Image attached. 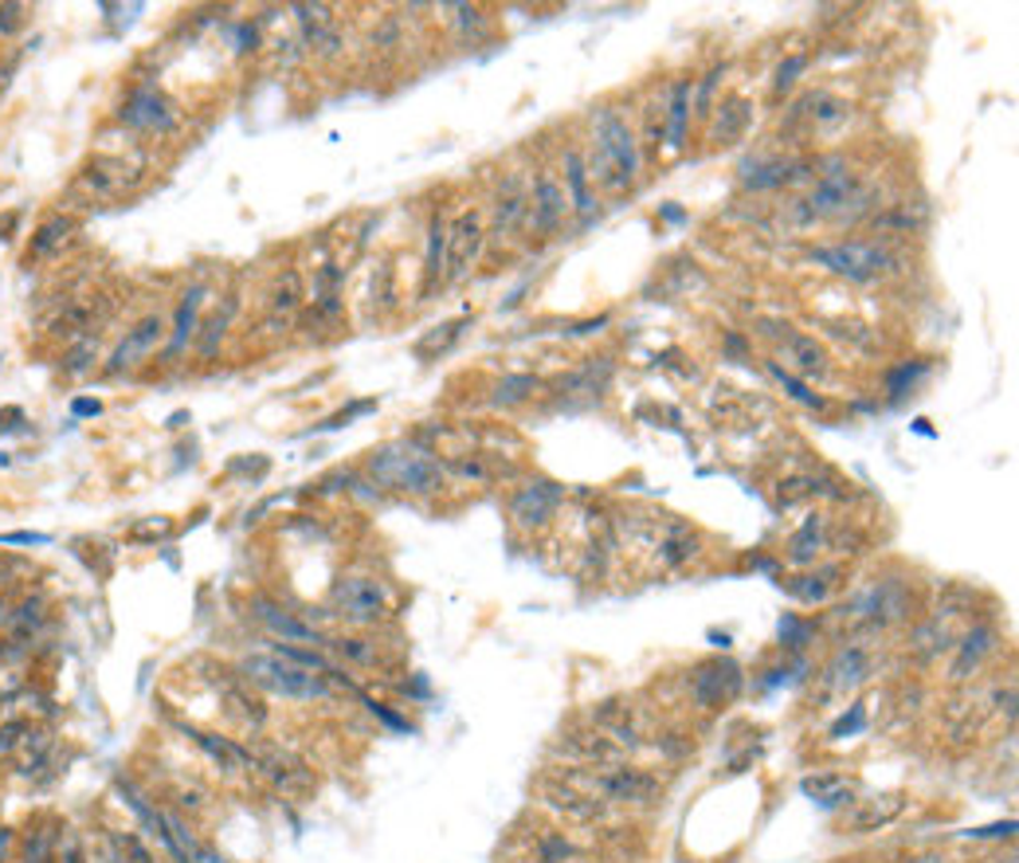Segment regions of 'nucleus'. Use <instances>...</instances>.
<instances>
[{"instance_id":"11","label":"nucleus","mask_w":1019,"mask_h":863,"mask_svg":"<svg viewBox=\"0 0 1019 863\" xmlns=\"http://www.w3.org/2000/svg\"><path fill=\"white\" fill-rule=\"evenodd\" d=\"M811 162H789V157H753L742 165L745 189H781V185H801L811 177Z\"/></svg>"},{"instance_id":"12","label":"nucleus","mask_w":1019,"mask_h":863,"mask_svg":"<svg viewBox=\"0 0 1019 863\" xmlns=\"http://www.w3.org/2000/svg\"><path fill=\"white\" fill-rule=\"evenodd\" d=\"M162 338H165V318L145 315L142 322H138V327L118 342V350L110 354V362H106V374L115 377V374H122V369H134L142 357H150L153 350H157Z\"/></svg>"},{"instance_id":"20","label":"nucleus","mask_w":1019,"mask_h":863,"mask_svg":"<svg viewBox=\"0 0 1019 863\" xmlns=\"http://www.w3.org/2000/svg\"><path fill=\"white\" fill-rule=\"evenodd\" d=\"M867 675H870V652L867 648H858V643H851V648H843V652L828 663L824 679H828V690L848 695L858 683H867Z\"/></svg>"},{"instance_id":"55","label":"nucleus","mask_w":1019,"mask_h":863,"mask_svg":"<svg viewBox=\"0 0 1019 863\" xmlns=\"http://www.w3.org/2000/svg\"><path fill=\"white\" fill-rule=\"evenodd\" d=\"M9 616H12V601L9 596H0V628H9Z\"/></svg>"},{"instance_id":"51","label":"nucleus","mask_w":1019,"mask_h":863,"mask_svg":"<svg viewBox=\"0 0 1019 863\" xmlns=\"http://www.w3.org/2000/svg\"><path fill=\"white\" fill-rule=\"evenodd\" d=\"M98 413H103V404L91 401V397H75V401H71V416H79V421H86V416H98Z\"/></svg>"},{"instance_id":"56","label":"nucleus","mask_w":1019,"mask_h":863,"mask_svg":"<svg viewBox=\"0 0 1019 863\" xmlns=\"http://www.w3.org/2000/svg\"><path fill=\"white\" fill-rule=\"evenodd\" d=\"M0 468H12V451L0 448Z\"/></svg>"},{"instance_id":"48","label":"nucleus","mask_w":1019,"mask_h":863,"mask_svg":"<svg viewBox=\"0 0 1019 863\" xmlns=\"http://www.w3.org/2000/svg\"><path fill=\"white\" fill-rule=\"evenodd\" d=\"M804 68H808V56H789V59H784L781 71H777V91L784 95V91L796 83V75H801Z\"/></svg>"},{"instance_id":"18","label":"nucleus","mask_w":1019,"mask_h":863,"mask_svg":"<svg viewBox=\"0 0 1019 863\" xmlns=\"http://www.w3.org/2000/svg\"><path fill=\"white\" fill-rule=\"evenodd\" d=\"M295 16L303 24L306 48H315L318 56H337L342 48V32L334 28V16L322 4H295Z\"/></svg>"},{"instance_id":"47","label":"nucleus","mask_w":1019,"mask_h":863,"mask_svg":"<svg viewBox=\"0 0 1019 863\" xmlns=\"http://www.w3.org/2000/svg\"><path fill=\"white\" fill-rule=\"evenodd\" d=\"M0 546H51V534H39V530H4Z\"/></svg>"},{"instance_id":"34","label":"nucleus","mask_w":1019,"mask_h":863,"mask_svg":"<svg viewBox=\"0 0 1019 863\" xmlns=\"http://www.w3.org/2000/svg\"><path fill=\"white\" fill-rule=\"evenodd\" d=\"M565 181H569V192H572V204H577V212H584V216H589V212H592L589 169H584V162H581V154H577V150H569V154H565Z\"/></svg>"},{"instance_id":"57","label":"nucleus","mask_w":1019,"mask_h":863,"mask_svg":"<svg viewBox=\"0 0 1019 863\" xmlns=\"http://www.w3.org/2000/svg\"><path fill=\"white\" fill-rule=\"evenodd\" d=\"M910 863H945V860H937V855H925V860H910Z\"/></svg>"},{"instance_id":"22","label":"nucleus","mask_w":1019,"mask_h":863,"mask_svg":"<svg viewBox=\"0 0 1019 863\" xmlns=\"http://www.w3.org/2000/svg\"><path fill=\"white\" fill-rule=\"evenodd\" d=\"M902 813H905V796H875V801H863V805L848 816V828L851 832H878V828L894 825Z\"/></svg>"},{"instance_id":"5","label":"nucleus","mask_w":1019,"mask_h":863,"mask_svg":"<svg viewBox=\"0 0 1019 863\" xmlns=\"http://www.w3.org/2000/svg\"><path fill=\"white\" fill-rule=\"evenodd\" d=\"M811 259H816L819 268H828L831 275H843V279H851V283H875V279H886L898 271L894 251L882 248V244H867V240L816 248Z\"/></svg>"},{"instance_id":"53","label":"nucleus","mask_w":1019,"mask_h":863,"mask_svg":"<svg viewBox=\"0 0 1019 863\" xmlns=\"http://www.w3.org/2000/svg\"><path fill=\"white\" fill-rule=\"evenodd\" d=\"M1011 832H1016V825H1011V820H1008V825L976 828V832H969V836H972V840H996V836H1011Z\"/></svg>"},{"instance_id":"40","label":"nucleus","mask_w":1019,"mask_h":863,"mask_svg":"<svg viewBox=\"0 0 1019 863\" xmlns=\"http://www.w3.org/2000/svg\"><path fill=\"white\" fill-rule=\"evenodd\" d=\"M836 577H839V569H819V574L804 577L808 586H792V593L801 596V601H824V596L836 589Z\"/></svg>"},{"instance_id":"43","label":"nucleus","mask_w":1019,"mask_h":863,"mask_svg":"<svg viewBox=\"0 0 1019 863\" xmlns=\"http://www.w3.org/2000/svg\"><path fill=\"white\" fill-rule=\"evenodd\" d=\"M377 413V397H369V401H353L349 409H342V413H334L330 421L318 424V432H337V428H349V421H357V416H369Z\"/></svg>"},{"instance_id":"19","label":"nucleus","mask_w":1019,"mask_h":863,"mask_svg":"<svg viewBox=\"0 0 1019 863\" xmlns=\"http://www.w3.org/2000/svg\"><path fill=\"white\" fill-rule=\"evenodd\" d=\"M185 734H189V738L201 746L204 758H209L216 769H224V773H239V769L251 766V749L239 746V742L220 738V734H209V730H197V726H185Z\"/></svg>"},{"instance_id":"49","label":"nucleus","mask_w":1019,"mask_h":863,"mask_svg":"<svg viewBox=\"0 0 1019 863\" xmlns=\"http://www.w3.org/2000/svg\"><path fill=\"white\" fill-rule=\"evenodd\" d=\"M867 726V710L863 707H851V714H843V719L831 726V738H843V734H858V730Z\"/></svg>"},{"instance_id":"41","label":"nucleus","mask_w":1019,"mask_h":863,"mask_svg":"<svg viewBox=\"0 0 1019 863\" xmlns=\"http://www.w3.org/2000/svg\"><path fill=\"white\" fill-rule=\"evenodd\" d=\"M537 389V377H502L498 381V393H495V401L498 404H518V401H525V397L534 393Z\"/></svg>"},{"instance_id":"38","label":"nucleus","mask_w":1019,"mask_h":863,"mask_svg":"<svg viewBox=\"0 0 1019 863\" xmlns=\"http://www.w3.org/2000/svg\"><path fill=\"white\" fill-rule=\"evenodd\" d=\"M28 730H32V719H24V714H12V719L0 722V761L20 754V746L28 738Z\"/></svg>"},{"instance_id":"35","label":"nucleus","mask_w":1019,"mask_h":863,"mask_svg":"<svg viewBox=\"0 0 1019 863\" xmlns=\"http://www.w3.org/2000/svg\"><path fill=\"white\" fill-rule=\"evenodd\" d=\"M51 863H91V855H86V844H83V836H79V828L59 825Z\"/></svg>"},{"instance_id":"1","label":"nucleus","mask_w":1019,"mask_h":863,"mask_svg":"<svg viewBox=\"0 0 1019 863\" xmlns=\"http://www.w3.org/2000/svg\"><path fill=\"white\" fill-rule=\"evenodd\" d=\"M589 173L596 177V185L608 192H624L636 185L639 173V145L636 134H631L628 118L612 110V106H601L592 115V165Z\"/></svg>"},{"instance_id":"14","label":"nucleus","mask_w":1019,"mask_h":863,"mask_svg":"<svg viewBox=\"0 0 1019 863\" xmlns=\"http://www.w3.org/2000/svg\"><path fill=\"white\" fill-rule=\"evenodd\" d=\"M478 251H483V221H478L475 212H463L448 228V279L467 275Z\"/></svg>"},{"instance_id":"44","label":"nucleus","mask_w":1019,"mask_h":863,"mask_svg":"<svg viewBox=\"0 0 1019 863\" xmlns=\"http://www.w3.org/2000/svg\"><path fill=\"white\" fill-rule=\"evenodd\" d=\"M232 315H236V298H228V307H224V315H216V318L209 322V327H204V338H201V354H204V357L216 354V342L224 338V330H228Z\"/></svg>"},{"instance_id":"21","label":"nucleus","mask_w":1019,"mask_h":863,"mask_svg":"<svg viewBox=\"0 0 1019 863\" xmlns=\"http://www.w3.org/2000/svg\"><path fill=\"white\" fill-rule=\"evenodd\" d=\"M565 216V189L557 185L549 169H542L534 177V228L553 232Z\"/></svg>"},{"instance_id":"7","label":"nucleus","mask_w":1019,"mask_h":863,"mask_svg":"<svg viewBox=\"0 0 1019 863\" xmlns=\"http://www.w3.org/2000/svg\"><path fill=\"white\" fill-rule=\"evenodd\" d=\"M855 189H858L855 173L843 162H831L828 173L816 181V189H811L804 201H796V224H816V221H824V216L843 212L855 201Z\"/></svg>"},{"instance_id":"8","label":"nucleus","mask_w":1019,"mask_h":863,"mask_svg":"<svg viewBox=\"0 0 1019 863\" xmlns=\"http://www.w3.org/2000/svg\"><path fill=\"white\" fill-rule=\"evenodd\" d=\"M118 118H122L130 130H142V134H169L173 126H177L169 98H165L157 86H138V91H130V98L122 103Z\"/></svg>"},{"instance_id":"52","label":"nucleus","mask_w":1019,"mask_h":863,"mask_svg":"<svg viewBox=\"0 0 1019 863\" xmlns=\"http://www.w3.org/2000/svg\"><path fill=\"white\" fill-rule=\"evenodd\" d=\"M722 79V68H714L710 75H706L702 91H698V106H702V115H710V91H714V83Z\"/></svg>"},{"instance_id":"33","label":"nucleus","mask_w":1019,"mask_h":863,"mask_svg":"<svg viewBox=\"0 0 1019 863\" xmlns=\"http://www.w3.org/2000/svg\"><path fill=\"white\" fill-rule=\"evenodd\" d=\"M686 115H690V83H675L671 91V106H667V145L678 150L686 138Z\"/></svg>"},{"instance_id":"37","label":"nucleus","mask_w":1019,"mask_h":863,"mask_svg":"<svg viewBox=\"0 0 1019 863\" xmlns=\"http://www.w3.org/2000/svg\"><path fill=\"white\" fill-rule=\"evenodd\" d=\"M745 122H749V106H745L742 98H730V103L722 106V115H718L714 134L722 138V142H734V138L745 130Z\"/></svg>"},{"instance_id":"36","label":"nucleus","mask_w":1019,"mask_h":863,"mask_svg":"<svg viewBox=\"0 0 1019 863\" xmlns=\"http://www.w3.org/2000/svg\"><path fill=\"white\" fill-rule=\"evenodd\" d=\"M95 357H98V342H95V338H79L68 354H63V374H68V377L91 374V369H95Z\"/></svg>"},{"instance_id":"17","label":"nucleus","mask_w":1019,"mask_h":863,"mask_svg":"<svg viewBox=\"0 0 1019 863\" xmlns=\"http://www.w3.org/2000/svg\"><path fill=\"white\" fill-rule=\"evenodd\" d=\"M651 554H655L659 566H686L690 557L698 554V534L683 522H663L655 527V537H651Z\"/></svg>"},{"instance_id":"9","label":"nucleus","mask_w":1019,"mask_h":863,"mask_svg":"<svg viewBox=\"0 0 1019 863\" xmlns=\"http://www.w3.org/2000/svg\"><path fill=\"white\" fill-rule=\"evenodd\" d=\"M251 616H256L279 643H306V648H325L330 636H322L315 624L298 620L295 613H286L283 604L268 601V596H251Z\"/></svg>"},{"instance_id":"46","label":"nucleus","mask_w":1019,"mask_h":863,"mask_svg":"<svg viewBox=\"0 0 1019 863\" xmlns=\"http://www.w3.org/2000/svg\"><path fill=\"white\" fill-rule=\"evenodd\" d=\"M772 374H777V381H781L784 389H789V393L796 397V401H801V404H811V409H819V404H824L816 393H808V389H804V385L796 381V377H792V374H784V365H777V362H772Z\"/></svg>"},{"instance_id":"31","label":"nucleus","mask_w":1019,"mask_h":863,"mask_svg":"<svg viewBox=\"0 0 1019 863\" xmlns=\"http://www.w3.org/2000/svg\"><path fill=\"white\" fill-rule=\"evenodd\" d=\"M56 832H59L56 820H39L36 828H28L20 863H51V852H56Z\"/></svg>"},{"instance_id":"25","label":"nucleus","mask_w":1019,"mask_h":863,"mask_svg":"<svg viewBox=\"0 0 1019 863\" xmlns=\"http://www.w3.org/2000/svg\"><path fill=\"white\" fill-rule=\"evenodd\" d=\"M44 624H48V596H44V593H28V596H20V601L12 604L9 628H12V636H16V640H28V636H36Z\"/></svg>"},{"instance_id":"50","label":"nucleus","mask_w":1019,"mask_h":863,"mask_svg":"<svg viewBox=\"0 0 1019 863\" xmlns=\"http://www.w3.org/2000/svg\"><path fill=\"white\" fill-rule=\"evenodd\" d=\"M20 12H24L20 4H0V32H4V36L24 28V16H20Z\"/></svg>"},{"instance_id":"15","label":"nucleus","mask_w":1019,"mask_h":863,"mask_svg":"<svg viewBox=\"0 0 1019 863\" xmlns=\"http://www.w3.org/2000/svg\"><path fill=\"white\" fill-rule=\"evenodd\" d=\"M557 507H561V487H557V483H530V487L518 490L514 503H510V518H514L518 527L534 530V527H545V522L557 515Z\"/></svg>"},{"instance_id":"23","label":"nucleus","mask_w":1019,"mask_h":863,"mask_svg":"<svg viewBox=\"0 0 1019 863\" xmlns=\"http://www.w3.org/2000/svg\"><path fill=\"white\" fill-rule=\"evenodd\" d=\"M784 362L796 365L804 377H824L828 374V350L808 334H784Z\"/></svg>"},{"instance_id":"45","label":"nucleus","mask_w":1019,"mask_h":863,"mask_svg":"<svg viewBox=\"0 0 1019 863\" xmlns=\"http://www.w3.org/2000/svg\"><path fill=\"white\" fill-rule=\"evenodd\" d=\"M808 636H811V624H804V620H796V616H784L781 620V640H784V648H804L808 643Z\"/></svg>"},{"instance_id":"28","label":"nucleus","mask_w":1019,"mask_h":863,"mask_svg":"<svg viewBox=\"0 0 1019 863\" xmlns=\"http://www.w3.org/2000/svg\"><path fill=\"white\" fill-rule=\"evenodd\" d=\"M824 518L819 515H811L808 522H804V530L796 537H792V546H789V561L792 566H808V561H816V554L824 549Z\"/></svg>"},{"instance_id":"16","label":"nucleus","mask_w":1019,"mask_h":863,"mask_svg":"<svg viewBox=\"0 0 1019 863\" xmlns=\"http://www.w3.org/2000/svg\"><path fill=\"white\" fill-rule=\"evenodd\" d=\"M525 212H530V192H525L522 173H506L502 189H498V197H495V236L498 240H502V236H514V232L522 228Z\"/></svg>"},{"instance_id":"54","label":"nucleus","mask_w":1019,"mask_h":863,"mask_svg":"<svg viewBox=\"0 0 1019 863\" xmlns=\"http://www.w3.org/2000/svg\"><path fill=\"white\" fill-rule=\"evenodd\" d=\"M12 844H16V832H12V828H0V863L9 860Z\"/></svg>"},{"instance_id":"39","label":"nucleus","mask_w":1019,"mask_h":863,"mask_svg":"<svg viewBox=\"0 0 1019 863\" xmlns=\"http://www.w3.org/2000/svg\"><path fill=\"white\" fill-rule=\"evenodd\" d=\"M298 303H303V275H298V271H286V275L279 279L275 295H271V307H275V310H298Z\"/></svg>"},{"instance_id":"27","label":"nucleus","mask_w":1019,"mask_h":863,"mask_svg":"<svg viewBox=\"0 0 1019 863\" xmlns=\"http://www.w3.org/2000/svg\"><path fill=\"white\" fill-rule=\"evenodd\" d=\"M804 793L816 801L819 808H839L848 805L851 796H855V781L851 777H831V773H819V777H804Z\"/></svg>"},{"instance_id":"2","label":"nucleus","mask_w":1019,"mask_h":863,"mask_svg":"<svg viewBox=\"0 0 1019 863\" xmlns=\"http://www.w3.org/2000/svg\"><path fill=\"white\" fill-rule=\"evenodd\" d=\"M369 475L377 487L408 490V495H436L443 487V463L416 440L384 444L369 456Z\"/></svg>"},{"instance_id":"13","label":"nucleus","mask_w":1019,"mask_h":863,"mask_svg":"<svg viewBox=\"0 0 1019 863\" xmlns=\"http://www.w3.org/2000/svg\"><path fill=\"white\" fill-rule=\"evenodd\" d=\"M851 608H855V616H863V620L882 628V624L902 620V616L910 613V593H905L902 581H878V586H870Z\"/></svg>"},{"instance_id":"30","label":"nucleus","mask_w":1019,"mask_h":863,"mask_svg":"<svg viewBox=\"0 0 1019 863\" xmlns=\"http://www.w3.org/2000/svg\"><path fill=\"white\" fill-rule=\"evenodd\" d=\"M71 228H75V224H71L68 216H48V221H44V224L36 228V236H32L28 256H36V259L56 256V251L63 248V240L71 236Z\"/></svg>"},{"instance_id":"42","label":"nucleus","mask_w":1019,"mask_h":863,"mask_svg":"<svg viewBox=\"0 0 1019 863\" xmlns=\"http://www.w3.org/2000/svg\"><path fill=\"white\" fill-rule=\"evenodd\" d=\"M353 695H357V699H362V707L369 710L372 719H381L384 726H389V730H396V734H412V722H408V719H401V714H396V710H389V707H384V702L369 699V695H365V690H353Z\"/></svg>"},{"instance_id":"6","label":"nucleus","mask_w":1019,"mask_h":863,"mask_svg":"<svg viewBox=\"0 0 1019 863\" xmlns=\"http://www.w3.org/2000/svg\"><path fill=\"white\" fill-rule=\"evenodd\" d=\"M577 785H589L604 801H616V805H651L659 796V781L648 777L643 769L628 766H601L596 773H577L572 777Z\"/></svg>"},{"instance_id":"29","label":"nucleus","mask_w":1019,"mask_h":863,"mask_svg":"<svg viewBox=\"0 0 1019 863\" xmlns=\"http://www.w3.org/2000/svg\"><path fill=\"white\" fill-rule=\"evenodd\" d=\"M992 640H996V633H992V628H972L969 640L961 643V660H957V667H952V679H964L969 672H976L984 655L996 648Z\"/></svg>"},{"instance_id":"24","label":"nucleus","mask_w":1019,"mask_h":863,"mask_svg":"<svg viewBox=\"0 0 1019 863\" xmlns=\"http://www.w3.org/2000/svg\"><path fill=\"white\" fill-rule=\"evenodd\" d=\"M201 307H204V287L197 283L192 291H185L181 307H177V327H173V334H169V357L189 350L192 334H197V315H201Z\"/></svg>"},{"instance_id":"3","label":"nucleus","mask_w":1019,"mask_h":863,"mask_svg":"<svg viewBox=\"0 0 1019 863\" xmlns=\"http://www.w3.org/2000/svg\"><path fill=\"white\" fill-rule=\"evenodd\" d=\"M239 679L259 690H268L275 699H291V702L330 699V679L306 672V667H298V663L283 660V655H275V652L244 655V660H239Z\"/></svg>"},{"instance_id":"32","label":"nucleus","mask_w":1019,"mask_h":863,"mask_svg":"<svg viewBox=\"0 0 1019 863\" xmlns=\"http://www.w3.org/2000/svg\"><path fill=\"white\" fill-rule=\"evenodd\" d=\"M106 860L110 863H157L153 852L134 832H110V840H106Z\"/></svg>"},{"instance_id":"26","label":"nucleus","mask_w":1019,"mask_h":863,"mask_svg":"<svg viewBox=\"0 0 1019 863\" xmlns=\"http://www.w3.org/2000/svg\"><path fill=\"white\" fill-rule=\"evenodd\" d=\"M443 268H448V224H443V216H431L428 256H424V295L436 291V283L443 279Z\"/></svg>"},{"instance_id":"4","label":"nucleus","mask_w":1019,"mask_h":863,"mask_svg":"<svg viewBox=\"0 0 1019 863\" xmlns=\"http://www.w3.org/2000/svg\"><path fill=\"white\" fill-rule=\"evenodd\" d=\"M330 608H334L337 620H345L349 628H372L392 613V596L384 589V581L369 574H345L342 581H334L330 589Z\"/></svg>"},{"instance_id":"10","label":"nucleus","mask_w":1019,"mask_h":863,"mask_svg":"<svg viewBox=\"0 0 1019 863\" xmlns=\"http://www.w3.org/2000/svg\"><path fill=\"white\" fill-rule=\"evenodd\" d=\"M742 690V667L734 660H710L702 663L690 679V695L698 699V707H722Z\"/></svg>"}]
</instances>
